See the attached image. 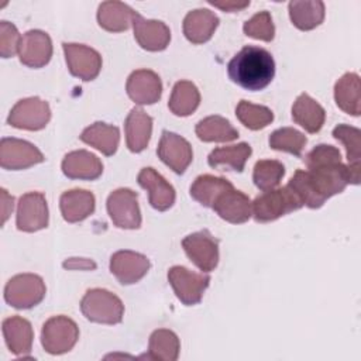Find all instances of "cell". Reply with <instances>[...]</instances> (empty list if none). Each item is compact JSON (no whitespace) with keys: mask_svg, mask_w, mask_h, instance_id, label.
<instances>
[{"mask_svg":"<svg viewBox=\"0 0 361 361\" xmlns=\"http://www.w3.org/2000/svg\"><path fill=\"white\" fill-rule=\"evenodd\" d=\"M305 164L307 171L298 169L288 182L303 206L319 209L329 197L341 193L350 183L348 166L341 162V154L333 145L314 147L305 157Z\"/></svg>","mask_w":361,"mask_h":361,"instance_id":"1","label":"cell"},{"mask_svg":"<svg viewBox=\"0 0 361 361\" xmlns=\"http://www.w3.org/2000/svg\"><path fill=\"white\" fill-rule=\"evenodd\" d=\"M228 78L240 87L251 92L265 89L275 76L272 55L259 47L241 48L227 65Z\"/></svg>","mask_w":361,"mask_h":361,"instance_id":"2","label":"cell"},{"mask_svg":"<svg viewBox=\"0 0 361 361\" xmlns=\"http://www.w3.org/2000/svg\"><path fill=\"white\" fill-rule=\"evenodd\" d=\"M303 206L300 197L286 185L259 195L252 202V216L259 223L274 221Z\"/></svg>","mask_w":361,"mask_h":361,"instance_id":"3","label":"cell"},{"mask_svg":"<svg viewBox=\"0 0 361 361\" xmlns=\"http://www.w3.org/2000/svg\"><path fill=\"white\" fill-rule=\"evenodd\" d=\"M83 316L94 323L117 324L123 320L124 305L118 296L107 289H89L80 300Z\"/></svg>","mask_w":361,"mask_h":361,"instance_id":"4","label":"cell"},{"mask_svg":"<svg viewBox=\"0 0 361 361\" xmlns=\"http://www.w3.org/2000/svg\"><path fill=\"white\" fill-rule=\"evenodd\" d=\"M47 288L35 274L14 275L4 286V300L16 309H31L42 302Z\"/></svg>","mask_w":361,"mask_h":361,"instance_id":"5","label":"cell"},{"mask_svg":"<svg viewBox=\"0 0 361 361\" xmlns=\"http://www.w3.org/2000/svg\"><path fill=\"white\" fill-rule=\"evenodd\" d=\"M78 338V324L66 316H54L42 326L41 344L48 354L59 355L71 351Z\"/></svg>","mask_w":361,"mask_h":361,"instance_id":"6","label":"cell"},{"mask_svg":"<svg viewBox=\"0 0 361 361\" xmlns=\"http://www.w3.org/2000/svg\"><path fill=\"white\" fill-rule=\"evenodd\" d=\"M168 281L176 298L186 306L197 305L204 290L209 286L210 276L206 274H196L185 267L175 265L168 271Z\"/></svg>","mask_w":361,"mask_h":361,"instance_id":"7","label":"cell"},{"mask_svg":"<svg viewBox=\"0 0 361 361\" xmlns=\"http://www.w3.org/2000/svg\"><path fill=\"white\" fill-rule=\"evenodd\" d=\"M51 118L49 104L39 97H27L18 100L7 117L11 127L28 131H38L45 128Z\"/></svg>","mask_w":361,"mask_h":361,"instance_id":"8","label":"cell"},{"mask_svg":"<svg viewBox=\"0 0 361 361\" xmlns=\"http://www.w3.org/2000/svg\"><path fill=\"white\" fill-rule=\"evenodd\" d=\"M107 213L118 228L134 230L141 226V213L137 193L128 188H120L107 197Z\"/></svg>","mask_w":361,"mask_h":361,"instance_id":"9","label":"cell"},{"mask_svg":"<svg viewBox=\"0 0 361 361\" xmlns=\"http://www.w3.org/2000/svg\"><path fill=\"white\" fill-rule=\"evenodd\" d=\"M182 247L189 259L203 272L213 271L219 264V240L210 231L202 230L186 235Z\"/></svg>","mask_w":361,"mask_h":361,"instance_id":"10","label":"cell"},{"mask_svg":"<svg viewBox=\"0 0 361 361\" xmlns=\"http://www.w3.org/2000/svg\"><path fill=\"white\" fill-rule=\"evenodd\" d=\"M49 213L47 199L41 192L24 193L17 203L16 224L20 231L34 233L48 226Z\"/></svg>","mask_w":361,"mask_h":361,"instance_id":"11","label":"cell"},{"mask_svg":"<svg viewBox=\"0 0 361 361\" xmlns=\"http://www.w3.org/2000/svg\"><path fill=\"white\" fill-rule=\"evenodd\" d=\"M62 48L68 69L73 76L85 82L97 78L102 69V56L96 49L73 42H63Z\"/></svg>","mask_w":361,"mask_h":361,"instance_id":"12","label":"cell"},{"mask_svg":"<svg viewBox=\"0 0 361 361\" xmlns=\"http://www.w3.org/2000/svg\"><path fill=\"white\" fill-rule=\"evenodd\" d=\"M42 152L31 142L20 138H1L0 165L3 169L20 171L44 162Z\"/></svg>","mask_w":361,"mask_h":361,"instance_id":"13","label":"cell"},{"mask_svg":"<svg viewBox=\"0 0 361 361\" xmlns=\"http://www.w3.org/2000/svg\"><path fill=\"white\" fill-rule=\"evenodd\" d=\"M157 154L166 166L179 175L188 169L193 159V151L188 140L166 130L162 131Z\"/></svg>","mask_w":361,"mask_h":361,"instance_id":"14","label":"cell"},{"mask_svg":"<svg viewBox=\"0 0 361 361\" xmlns=\"http://www.w3.org/2000/svg\"><path fill=\"white\" fill-rule=\"evenodd\" d=\"M149 269V259L140 252L121 250L110 258V272L121 285H133L142 279Z\"/></svg>","mask_w":361,"mask_h":361,"instance_id":"15","label":"cell"},{"mask_svg":"<svg viewBox=\"0 0 361 361\" xmlns=\"http://www.w3.org/2000/svg\"><path fill=\"white\" fill-rule=\"evenodd\" d=\"M20 62L28 68H42L52 56L51 37L41 30L27 31L20 41L18 47Z\"/></svg>","mask_w":361,"mask_h":361,"instance_id":"16","label":"cell"},{"mask_svg":"<svg viewBox=\"0 0 361 361\" xmlns=\"http://www.w3.org/2000/svg\"><path fill=\"white\" fill-rule=\"evenodd\" d=\"M126 90L135 104H154L161 99L162 83L154 71L137 69L128 76Z\"/></svg>","mask_w":361,"mask_h":361,"instance_id":"17","label":"cell"},{"mask_svg":"<svg viewBox=\"0 0 361 361\" xmlns=\"http://www.w3.org/2000/svg\"><path fill=\"white\" fill-rule=\"evenodd\" d=\"M133 30L138 45L151 52L164 51L171 41V30L165 23L147 20L138 13H134Z\"/></svg>","mask_w":361,"mask_h":361,"instance_id":"18","label":"cell"},{"mask_svg":"<svg viewBox=\"0 0 361 361\" xmlns=\"http://www.w3.org/2000/svg\"><path fill=\"white\" fill-rule=\"evenodd\" d=\"M137 180L138 185L148 192V200L154 209L165 212L172 207L175 203V189L154 168H142Z\"/></svg>","mask_w":361,"mask_h":361,"instance_id":"19","label":"cell"},{"mask_svg":"<svg viewBox=\"0 0 361 361\" xmlns=\"http://www.w3.org/2000/svg\"><path fill=\"white\" fill-rule=\"evenodd\" d=\"M212 209L219 217L233 224L245 223L252 216V202L247 195L234 188L223 192L216 199Z\"/></svg>","mask_w":361,"mask_h":361,"instance_id":"20","label":"cell"},{"mask_svg":"<svg viewBox=\"0 0 361 361\" xmlns=\"http://www.w3.org/2000/svg\"><path fill=\"white\" fill-rule=\"evenodd\" d=\"M62 172L69 179L94 180L103 173V164L94 154L86 149H78L65 155Z\"/></svg>","mask_w":361,"mask_h":361,"instance_id":"21","label":"cell"},{"mask_svg":"<svg viewBox=\"0 0 361 361\" xmlns=\"http://www.w3.org/2000/svg\"><path fill=\"white\" fill-rule=\"evenodd\" d=\"M3 336L8 350L18 357H27L32 348L34 331L31 323L20 316L3 320Z\"/></svg>","mask_w":361,"mask_h":361,"instance_id":"22","label":"cell"},{"mask_svg":"<svg viewBox=\"0 0 361 361\" xmlns=\"http://www.w3.org/2000/svg\"><path fill=\"white\" fill-rule=\"evenodd\" d=\"M219 25V17L207 8H196L186 14L183 20V34L192 44L207 42Z\"/></svg>","mask_w":361,"mask_h":361,"instance_id":"23","label":"cell"},{"mask_svg":"<svg viewBox=\"0 0 361 361\" xmlns=\"http://www.w3.org/2000/svg\"><path fill=\"white\" fill-rule=\"evenodd\" d=\"M126 142L131 152H141L147 148L151 133H152V118L142 109L134 107L128 113L126 123Z\"/></svg>","mask_w":361,"mask_h":361,"instance_id":"24","label":"cell"},{"mask_svg":"<svg viewBox=\"0 0 361 361\" xmlns=\"http://www.w3.org/2000/svg\"><path fill=\"white\" fill-rule=\"evenodd\" d=\"M94 196L85 189L63 192L59 197V207L65 221L78 223L87 219L94 212Z\"/></svg>","mask_w":361,"mask_h":361,"instance_id":"25","label":"cell"},{"mask_svg":"<svg viewBox=\"0 0 361 361\" xmlns=\"http://www.w3.org/2000/svg\"><path fill=\"white\" fill-rule=\"evenodd\" d=\"M292 118L307 133L314 134L322 130L326 120V111L307 93H302L296 97L292 106Z\"/></svg>","mask_w":361,"mask_h":361,"instance_id":"26","label":"cell"},{"mask_svg":"<svg viewBox=\"0 0 361 361\" xmlns=\"http://www.w3.org/2000/svg\"><path fill=\"white\" fill-rule=\"evenodd\" d=\"M334 100L338 109L351 116L361 113L360 76L354 72L344 73L334 85Z\"/></svg>","mask_w":361,"mask_h":361,"instance_id":"27","label":"cell"},{"mask_svg":"<svg viewBox=\"0 0 361 361\" xmlns=\"http://www.w3.org/2000/svg\"><path fill=\"white\" fill-rule=\"evenodd\" d=\"M80 141L96 148L102 154L110 157L117 151L120 142V130L116 126H110L103 121L86 127L79 135Z\"/></svg>","mask_w":361,"mask_h":361,"instance_id":"28","label":"cell"},{"mask_svg":"<svg viewBox=\"0 0 361 361\" xmlns=\"http://www.w3.org/2000/svg\"><path fill=\"white\" fill-rule=\"evenodd\" d=\"M333 137L344 144L348 159V171H350V183H360V158H361V131L357 127L338 124L333 130Z\"/></svg>","mask_w":361,"mask_h":361,"instance_id":"29","label":"cell"},{"mask_svg":"<svg viewBox=\"0 0 361 361\" xmlns=\"http://www.w3.org/2000/svg\"><path fill=\"white\" fill-rule=\"evenodd\" d=\"M134 10L121 1H104L99 6L97 21L102 28L110 32H121L133 25Z\"/></svg>","mask_w":361,"mask_h":361,"instance_id":"30","label":"cell"},{"mask_svg":"<svg viewBox=\"0 0 361 361\" xmlns=\"http://www.w3.org/2000/svg\"><path fill=\"white\" fill-rule=\"evenodd\" d=\"M289 17L296 28L302 31L313 30L324 20V3L320 0L290 1Z\"/></svg>","mask_w":361,"mask_h":361,"instance_id":"31","label":"cell"},{"mask_svg":"<svg viewBox=\"0 0 361 361\" xmlns=\"http://www.w3.org/2000/svg\"><path fill=\"white\" fill-rule=\"evenodd\" d=\"M196 135L204 142H230L238 138V131L221 116H209L196 124Z\"/></svg>","mask_w":361,"mask_h":361,"instance_id":"32","label":"cell"},{"mask_svg":"<svg viewBox=\"0 0 361 361\" xmlns=\"http://www.w3.org/2000/svg\"><path fill=\"white\" fill-rule=\"evenodd\" d=\"M234 188L233 183L224 178L213 175H200L190 186V196L204 207H212L216 199L226 190Z\"/></svg>","mask_w":361,"mask_h":361,"instance_id":"33","label":"cell"},{"mask_svg":"<svg viewBox=\"0 0 361 361\" xmlns=\"http://www.w3.org/2000/svg\"><path fill=\"white\" fill-rule=\"evenodd\" d=\"M252 148L247 142H240L228 147H220L209 154L207 162L212 168L226 166L237 172H243L247 159L251 157Z\"/></svg>","mask_w":361,"mask_h":361,"instance_id":"34","label":"cell"},{"mask_svg":"<svg viewBox=\"0 0 361 361\" xmlns=\"http://www.w3.org/2000/svg\"><path fill=\"white\" fill-rule=\"evenodd\" d=\"M200 103V93L197 87L189 80H179L175 83L168 107L169 110L179 117L190 116Z\"/></svg>","mask_w":361,"mask_h":361,"instance_id":"35","label":"cell"},{"mask_svg":"<svg viewBox=\"0 0 361 361\" xmlns=\"http://www.w3.org/2000/svg\"><path fill=\"white\" fill-rule=\"evenodd\" d=\"M180 343L178 336L168 329H158L149 336L148 358L159 361H175L179 357Z\"/></svg>","mask_w":361,"mask_h":361,"instance_id":"36","label":"cell"},{"mask_svg":"<svg viewBox=\"0 0 361 361\" xmlns=\"http://www.w3.org/2000/svg\"><path fill=\"white\" fill-rule=\"evenodd\" d=\"M285 175V166L276 159H261L254 165L252 180L254 185L262 190L275 189Z\"/></svg>","mask_w":361,"mask_h":361,"instance_id":"37","label":"cell"},{"mask_svg":"<svg viewBox=\"0 0 361 361\" xmlns=\"http://www.w3.org/2000/svg\"><path fill=\"white\" fill-rule=\"evenodd\" d=\"M235 116L250 130L265 128L274 120V113L267 106L254 104L247 100H241L235 107Z\"/></svg>","mask_w":361,"mask_h":361,"instance_id":"38","label":"cell"},{"mask_svg":"<svg viewBox=\"0 0 361 361\" xmlns=\"http://www.w3.org/2000/svg\"><path fill=\"white\" fill-rule=\"evenodd\" d=\"M307 142V138L300 131L292 127H283L275 130L269 135V147L276 151L289 152L295 157H300L302 151Z\"/></svg>","mask_w":361,"mask_h":361,"instance_id":"39","label":"cell"},{"mask_svg":"<svg viewBox=\"0 0 361 361\" xmlns=\"http://www.w3.org/2000/svg\"><path fill=\"white\" fill-rule=\"evenodd\" d=\"M244 34L254 39L261 41H272L275 37V27L272 23V17L268 11H259L252 16L248 21L244 23Z\"/></svg>","mask_w":361,"mask_h":361,"instance_id":"40","label":"cell"},{"mask_svg":"<svg viewBox=\"0 0 361 361\" xmlns=\"http://www.w3.org/2000/svg\"><path fill=\"white\" fill-rule=\"evenodd\" d=\"M21 37L13 23H0V55L1 58H11L18 54Z\"/></svg>","mask_w":361,"mask_h":361,"instance_id":"41","label":"cell"},{"mask_svg":"<svg viewBox=\"0 0 361 361\" xmlns=\"http://www.w3.org/2000/svg\"><path fill=\"white\" fill-rule=\"evenodd\" d=\"M63 268L66 269H82V271H89V269H94L96 268V262L93 259L89 258H68L66 261H63Z\"/></svg>","mask_w":361,"mask_h":361,"instance_id":"42","label":"cell"},{"mask_svg":"<svg viewBox=\"0 0 361 361\" xmlns=\"http://www.w3.org/2000/svg\"><path fill=\"white\" fill-rule=\"evenodd\" d=\"M1 224H4L14 207V197L7 193L6 189H1Z\"/></svg>","mask_w":361,"mask_h":361,"instance_id":"43","label":"cell"},{"mask_svg":"<svg viewBox=\"0 0 361 361\" xmlns=\"http://www.w3.org/2000/svg\"><path fill=\"white\" fill-rule=\"evenodd\" d=\"M209 4L223 10V11H227V13H234V11H240V10H244L245 7L250 6V1H243V3H238V1H209Z\"/></svg>","mask_w":361,"mask_h":361,"instance_id":"44","label":"cell"}]
</instances>
